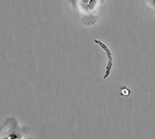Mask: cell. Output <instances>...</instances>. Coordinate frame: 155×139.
I'll use <instances>...</instances> for the list:
<instances>
[{"label": "cell", "mask_w": 155, "mask_h": 139, "mask_svg": "<svg viewBox=\"0 0 155 139\" xmlns=\"http://www.w3.org/2000/svg\"><path fill=\"white\" fill-rule=\"evenodd\" d=\"M145 1H146V4L148 5V7H150L152 9L155 11V0H145Z\"/></svg>", "instance_id": "cell-4"}, {"label": "cell", "mask_w": 155, "mask_h": 139, "mask_svg": "<svg viewBox=\"0 0 155 139\" xmlns=\"http://www.w3.org/2000/svg\"><path fill=\"white\" fill-rule=\"evenodd\" d=\"M94 43H95V44H97V45L101 46L104 51H105L107 56H108V65H107V71H105V74H104V79H107V78L109 77L110 72H111V68H112V66H114V56H112V52L110 51L109 48L105 45L104 43H102L101 41L95 40V41H94Z\"/></svg>", "instance_id": "cell-3"}, {"label": "cell", "mask_w": 155, "mask_h": 139, "mask_svg": "<svg viewBox=\"0 0 155 139\" xmlns=\"http://www.w3.org/2000/svg\"><path fill=\"white\" fill-rule=\"evenodd\" d=\"M0 139H31L27 127L20 126L15 118L8 117L0 125Z\"/></svg>", "instance_id": "cell-2"}, {"label": "cell", "mask_w": 155, "mask_h": 139, "mask_svg": "<svg viewBox=\"0 0 155 139\" xmlns=\"http://www.w3.org/2000/svg\"><path fill=\"white\" fill-rule=\"evenodd\" d=\"M103 4L104 0H70V5L84 26H93L98 21Z\"/></svg>", "instance_id": "cell-1"}, {"label": "cell", "mask_w": 155, "mask_h": 139, "mask_svg": "<svg viewBox=\"0 0 155 139\" xmlns=\"http://www.w3.org/2000/svg\"><path fill=\"white\" fill-rule=\"evenodd\" d=\"M120 94H122V95H125V96H127V95H130V91L126 88V87H123V88L120 89Z\"/></svg>", "instance_id": "cell-5"}]
</instances>
